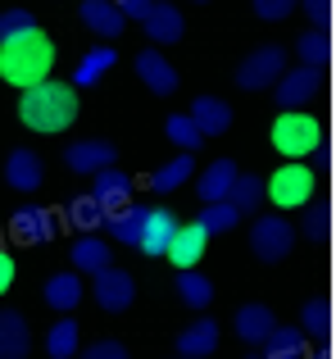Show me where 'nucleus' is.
<instances>
[{
	"instance_id": "39",
	"label": "nucleus",
	"mask_w": 336,
	"mask_h": 359,
	"mask_svg": "<svg viewBox=\"0 0 336 359\" xmlns=\"http://www.w3.org/2000/svg\"><path fill=\"white\" fill-rule=\"evenodd\" d=\"M82 359H132V355H127L123 341H91Z\"/></svg>"
},
{
	"instance_id": "28",
	"label": "nucleus",
	"mask_w": 336,
	"mask_h": 359,
	"mask_svg": "<svg viewBox=\"0 0 336 359\" xmlns=\"http://www.w3.org/2000/svg\"><path fill=\"white\" fill-rule=\"evenodd\" d=\"M73 269L96 278L100 269H109V245L100 237H78V241H73Z\"/></svg>"
},
{
	"instance_id": "12",
	"label": "nucleus",
	"mask_w": 336,
	"mask_h": 359,
	"mask_svg": "<svg viewBox=\"0 0 336 359\" xmlns=\"http://www.w3.org/2000/svg\"><path fill=\"white\" fill-rule=\"evenodd\" d=\"M132 69H136V78H141L146 87L155 91V96H173V91H177V69L164 60L160 50H155V46L136 55V60H132Z\"/></svg>"
},
{
	"instance_id": "21",
	"label": "nucleus",
	"mask_w": 336,
	"mask_h": 359,
	"mask_svg": "<svg viewBox=\"0 0 336 359\" xmlns=\"http://www.w3.org/2000/svg\"><path fill=\"white\" fill-rule=\"evenodd\" d=\"M214 351H218V323L214 318H200L177 337V355L182 359H209Z\"/></svg>"
},
{
	"instance_id": "25",
	"label": "nucleus",
	"mask_w": 336,
	"mask_h": 359,
	"mask_svg": "<svg viewBox=\"0 0 336 359\" xmlns=\"http://www.w3.org/2000/svg\"><path fill=\"white\" fill-rule=\"evenodd\" d=\"M41 296H46L50 309L69 314V309H78V300H82V278H78V273H55V278H46Z\"/></svg>"
},
{
	"instance_id": "26",
	"label": "nucleus",
	"mask_w": 336,
	"mask_h": 359,
	"mask_svg": "<svg viewBox=\"0 0 336 359\" xmlns=\"http://www.w3.org/2000/svg\"><path fill=\"white\" fill-rule=\"evenodd\" d=\"M259 359H304V332L300 327H273L264 337V355Z\"/></svg>"
},
{
	"instance_id": "17",
	"label": "nucleus",
	"mask_w": 336,
	"mask_h": 359,
	"mask_svg": "<svg viewBox=\"0 0 336 359\" xmlns=\"http://www.w3.org/2000/svg\"><path fill=\"white\" fill-rule=\"evenodd\" d=\"M141 27H146V36L155 41V50H160V46L182 41V32H186L182 9H177V5H150V18H146Z\"/></svg>"
},
{
	"instance_id": "16",
	"label": "nucleus",
	"mask_w": 336,
	"mask_h": 359,
	"mask_svg": "<svg viewBox=\"0 0 336 359\" xmlns=\"http://www.w3.org/2000/svg\"><path fill=\"white\" fill-rule=\"evenodd\" d=\"M173 232H177L173 210H150V214H146V232H141V241H136V250L150 255V259H160V255H168Z\"/></svg>"
},
{
	"instance_id": "13",
	"label": "nucleus",
	"mask_w": 336,
	"mask_h": 359,
	"mask_svg": "<svg viewBox=\"0 0 336 359\" xmlns=\"http://www.w3.org/2000/svg\"><path fill=\"white\" fill-rule=\"evenodd\" d=\"M186 118L195 123V132L200 137H223V132L232 128V105L218 96H195L191 109H186Z\"/></svg>"
},
{
	"instance_id": "38",
	"label": "nucleus",
	"mask_w": 336,
	"mask_h": 359,
	"mask_svg": "<svg viewBox=\"0 0 336 359\" xmlns=\"http://www.w3.org/2000/svg\"><path fill=\"white\" fill-rule=\"evenodd\" d=\"M23 32H36V18H32V9H5V14H0V46L18 41Z\"/></svg>"
},
{
	"instance_id": "14",
	"label": "nucleus",
	"mask_w": 336,
	"mask_h": 359,
	"mask_svg": "<svg viewBox=\"0 0 336 359\" xmlns=\"http://www.w3.org/2000/svg\"><path fill=\"white\" fill-rule=\"evenodd\" d=\"M91 201H96L105 214H114V210H123V205H132V177L118 173V168H105V173H96Z\"/></svg>"
},
{
	"instance_id": "8",
	"label": "nucleus",
	"mask_w": 336,
	"mask_h": 359,
	"mask_svg": "<svg viewBox=\"0 0 336 359\" xmlns=\"http://www.w3.org/2000/svg\"><path fill=\"white\" fill-rule=\"evenodd\" d=\"M318 91H323V73H318V69H286L282 78L273 82V100L282 105V114L309 105Z\"/></svg>"
},
{
	"instance_id": "22",
	"label": "nucleus",
	"mask_w": 336,
	"mask_h": 359,
	"mask_svg": "<svg viewBox=\"0 0 336 359\" xmlns=\"http://www.w3.org/2000/svg\"><path fill=\"white\" fill-rule=\"evenodd\" d=\"M146 205H123V210H114V214H105V228H109V237H114L118 245H136L141 241V232H146Z\"/></svg>"
},
{
	"instance_id": "11",
	"label": "nucleus",
	"mask_w": 336,
	"mask_h": 359,
	"mask_svg": "<svg viewBox=\"0 0 336 359\" xmlns=\"http://www.w3.org/2000/svg\"><path fill=\"white\" fill-rule=\"evenodd\" d=\"M204 245H209V237H204L200 223H177L173 241H168V259L177 264V273H186L204 259Z\"/></svg>"
},
{
	"instance_id": "43",
	"label": "nucleus",
	"mask_w": 336,
	"mask_h": 359,
	"mask_svg": "<svg viewBox=\"0 0 336 359\" xmlns=\"http://www.w3.org/2000/svg\"><path fill=\"white\" fill-rule=\"evenodd\" d=\"M14 287V255L9 250H0V296Z\"/></svg>"
},
{
	"instance_id": "45",
	"label": "nucleus",
	"mask_w": 336,
	"mask_h": 359,
	"mask_svg": "<svg viewBox=\"0 0 336 359\" xmlns=\"http://www.w3.org/2000/svg\"><path fill=\"white\" fill-rule=\"evenodd\" d=\"M304 359H332V351H314V355H304Z\"/></svg>"
},
{
	"instance_id": "15",
	"label": "nucleus",
	"mask_w": 336,
	"mask_h": 359,
	"mask_svg": "<svg viewBox=\"0 0 336 359\" xmlns=\"http://www.w3.org/2000/svg\"><path fill=\"white\" fill-rule=\"evenodd\" d=\"M32 351V327L18 309H0V359H27Z\"/></svg>"
},
{
	"instance_id": "19",
	"label": "nucleus",
	"mask_w": 336,
	"mask_h": 359,
	"mask_svg": "<svg viewBox=\"0 0 336 359\" xmlns=\"http://www.w3.org/2000/svg\"><path fill=\"white\" fill-rule=\"evenodd\" d=\"M232 182H237V164H232V159H214L200 173V182H195V196H200L204 205H218V201H227Z\"/></svg>"
},
{
	"instance_id": "4",
	"label": "nucleus",
	"mask_w": 336,
	"mask_h": 359,
	"mask_svg": "<svg viewBox=\"0 0 336 359\" xmlns=\"http://www.w3.org/2000/svg\"><path fill=\"white\" fill-rule=\"evenodd\" d=\"M314 168L309 164H282L277 173L264 177V196L277 205V210H304L314 201Z\"/></svg>"
},
{
	"instance_id": "10",
	"label": "nucleus",
	"mask_w": 336,
	"mask_h": 359,
	"mask_svg": "<svg viewBox=\"0 0 336 359\" xmlns=\"http://www.w3.org/2000/svg\"><path fill=\"white\" fill-rule=\"evenodd\" d=\"M64 164L82 177H96V173H105V168H114V146H109V141H96V137L73 141V146L64 150Z\"/></svg>"
},
{
	"instance_id": "33",
	"label": "nucleus",
	"mask_w": 336,
	"mask_h": 359,
	"mask_svg": "<svg viewBox=\"0 0 336 359\" xmlns=\"http://www.w3.org/2000/svg\"><path fill=\"white\" fill-rule=\"evenodd\" d=\"M64 219H69L73 228L82 232V237H91V232H96L100 223H105V210H100V205L91 201V196H73L69 210H64Z\"/></svg>"
},
{
	"instance_id": "40",
	"label": "nucleus",
	"mask_w": 336,
	"mask_h": 359,
	"mask_svg": "<svg viewBox=\"0 0 336 359\" xmlns=\"http://www.w3.org/2000/svg\"><path fill=\"white\" fill-rule=\"evenodd\" d=\"M291 0H255V14L259 18H268V23H277V18H286V14H291Z\"/></svg>"
},
{
	"instance_id": "32",
	"label": "nucleus",
	"mask_w": 336,
	"mask_h": 359,
	"mask_svg": "<svg viewBox=\"0 0 336 359\" xmlns=\"http://www.w3.org/2000/svg\"><path fill=\"white\" fill-rule=\"evenodd\" d=\"M78 341H82L78 323H73V318H59V323L46 332V355L50 359H73L78 355Z\"/></svg>"
},
{
	"instance_id": "29",
	"label": "nucleus",
	"mask_w": 336,
	"mask_h": 359,
	"mask_svg": "<svg viewBox=\"0 0 336 359\" xmlns=\"http://www.w3.org/2000/svg\"><path fill=\"white\" fill-rule=\"evenodd\" d=\"M295 55H300V69H328V60H332V41H328V32H300V41H295Z\"/></svg>"
},
{
	"instance_id": "7",
	"label": "nucleus",
	"mask_w": 336,
	"mask_h": 359,
	"mask_svg": "<svg viewBox=\"0 0 336 359\" xmlns=\"http://www.w3.org/2000/svg\"><path fill=\"white\" fill-rule=\"evenodd\" d=\"M91 296H96V305L105 309V314H123L127 305L136 300V278L127 269H100L96 278H91Z\"/></svg>"
},
{
	"instance_id": "46",
	"label": "nucleus",
	"mask_w": 336,
	"mask_h": 359,
	"mask_svg": "<svg viewBox=\"0 0 336 359\" xmlns=\"http://www.w3.org/2000/svg\"><path fill=\"white\" fill-rule=\"evenodd\" d=\"M246 359H259V355H246Z\"/></svg>"
},
{
	"instance_id": "9",
	"label": "nucleus",
	"mask_w": 336,
	"mask_h": 359,
	"mask_svg": "<svg viewBox=\"0 0 336 359\" xmlns=\"http://www.w3.org/2000/svg\"><path fill=\"white\" fill-rule=\"evenodd\" d=\"M9 232H14L18 245H46V241H55L59 223H55V214L46 205H18L9 214Z\"/></svg>"
},
{
	"instance_id": "24",
	"label": "nucleus",
	"mask_w": 336,
	"mask_h": 359,
	"mask_svg": "<svg viewBox=\"0 0 336 359\" xmlns=\"http://www.w3.org/2000/svg\"><path fill=\"white\" fill-rule=\"evenodd\" d=\"M118 64V55H114V46H96V50H87L78 60V69H73V82L69 87L78 91V87H96L100 78H105V69H114Z\"/></svg>"
},
{
	"instance_id": "37",
	"label": "nucleus",
	"mask_w": 336,
	"mask_h": 359,
	"mask_svg": "<svg viewBox=\"0 0 336 359\" xmlns=\"http://www.w3.org/2000/svg\"><path fill=\"white\" fill-rule=\"evenodd\" d=\"M328 232H332V205L309 201L304 205V241H328Z\"/></svg>"
},
{
	"instance_id": "27",
	"label": "nucleus",
	"mask_w": 336,
	"mask_h": 359,
	"mask_svg": "<svg viewBox=\"0 0 336 359\" xmlns=\"http://www.w3.org/2000/svg\"><path fill=\"white\" fill-rule=\"evenodd\" d=\"M227 205H232L237 214H255L259 205H264V177L237 173V182H232V191H227Z\"/></svg>"
},
{
	"instance_id": "2",
	"label": "nucleus",
	"mask_w": 336,
	"mask_h": 359,
	"mask_svg": "<svg viewBox=\"0 0 336 359\" xmlns=\"http://www.w3.org/2000/svg\"><path fill=\"white\" fill-rule=\"evenodd\" d=\"M55 69V46L50 36L36 27V32H23L18 41L0 46V78L9 82V87H41L46 78H50Z\"/></svg>"
},
{
	"instance_id": "23",
	"label": "nucleus",
	"mask_w": 336,
	"mask_h": 359,
	"mask_svg": "<svg viewBox=\"0 0 336 359\" xmlns=\"http://www.w3.org/2000/svg\"><path fill=\"white\" fill-rule=\"evenodd\" d=\"M78 14H82V23H87L91 32L100 36V41H114V36H123V14H118V5H109V0H87Z\"/></svg>"
},
{
	"instance_id": "31",
	"label": "nucleus",
	"mask_w": 336,
	"mask_h": 359,
	"mask_svg": "<svg viewBox=\"0 0 336 359\" xmlns=\"http://www.w3.org/2000/svg\"><path fill=\"white\" fill-rule=\"evenodd\" d=\"M177 296H182V305L204 309L214 300V282L204 278L200 269H186V273H177Z\"/></svg>"
},
{
	"instance_id": "34",
	"label": "nucleus",
	"mask_w": 336,
	"mask_h": 359,
	"mask_svg": "<svg viewBox=\"0 0 336 359\" xmlns=\"http://www.w3.org/2000/svg\"><path fill=\"white\" fill-rule=\"evenodd\" d=\"M300 332L304 337H318V341H328V337H332V305H328V300H309V305H304L300 309Z\"/></svg>"
},
{
	"instance_id": "5",
	"label": "nucleus",
	"mask_w": 336,
	"mask_h": 359,
	"mask_svg": "<svg viewBox=\"0 0 336 359\" xmlns=\"http://www.w3.org/2000/svg\"><path fill=\"white\" fill-rule=\"evenodd\" d=\"M282 73H286V50L282 46H259V50H250L246 60H241L237 87L241 91H268Z\"/></svg>"
},
{
	"instance_id": "18",
	"label": "nucleus",
	"mask_w": 336,
	"mask_h": 359,
	"mask_svg": "<svg viewBox=\"0 0 336 359\" xmlns=\"http://www.w3.org/2000/svg\"><path fill=\"white\" fill-rule=\"evenodd\" d=\"M41 177H46V168H41V155H36V150H14V155L5 159V182L14 187V191H36Z\"/></svg>"
},
{
	"instance_id": "35",
	"label": "nucleus",
	"mask_w": 336,
	"mask_h": 359,
	"mask_svg": "<svg viewBox=\"0 0 336 359\" xmlns=\"http://www.w3.org/2000/svg\"><path fill=\"white\" fill-rule=\"evenodd\" d=\"M164 137L173 141L182 155H191V150H200V146H204V137L195 132V123L186 118V114H173V118H168V123H164Z\"/></svg>"
},
{
	"instance_id": "6",
	"label": "nucleus",
	"mask_w": 336,
	"mask_h": 359,
	"mask_svg": "<svg viewBox=\"0 0 336 359\" xmlns=\"http://www.w3.org/2000/svg\"><path fill=\"white\" fill-rule=\"evenodd\" d=\"M291 245H295V228L286 219H277V214L255 219V228H250V250H255V259L277 264V259L291 255Z\"/></svg>"
},
{
	"instance_id": "3",
	"label": "nucleus",
	"mask_w": 336,
	"mask_h": 359,
	"mask_svg": "<svg viewBox=\"0 0 336 359\" xmlns=\"http://www.w3.org/2000/svg\"><path fill=\"white\" fill-rule=\"evenodd\" d=\"M273 146L291 164H304V155H314L323 146V123L314 114H304V109H291V114H282L273 123Z\"/></svg>"
},
{
	"instance_id": "30",
	"label": "nucleus",
	"mask_w": 336,
	"mask_h": 359,
	"mask_svg": "<svg viewBox=\"0 0 336 359\" xmlns=\"http://www.w3.org/2000/svg\"><path fill=\"white\" fill-rule=\"evenodd\" d=\"M191 173H195V159L191 155H177V159H168L164 168H155V173H150V191L168 196V191H177Z\"/></svg>"
},
{
	"instance_id": "1",
	"label": "nucleus",
	"mask_w": 336,
	"mask_h": 359,
	"mask_svg": "<svg viewBox=\"0 0 336 359\" xmlns=\"http://www.w3.org/2000/svg\"><path fill=\"white\" fill-rule=\"evenodd\" d=\"M18 118H23V128L41 132V137L64 132L73 118H78V91H73L69 82L46 78L41 87H27L23 91V100H18Z\"/></svg>"
},
{
	"instance_id": "36",
	"label": "nucleus",
	"mask_w": 336,
	"mask_h": 359,
	"mask_svg": "<svg viewBox=\"0 0 336 359\" xmlns=\"http://www.w3.org/2000/svg\"><path fill=\"white\" fill-rule=\"evenodd\" d=\"M195 223L204 228V237H218V232H232V228H237V223H241V214L232 210L227 201H218V205H204V214H200Z\"/></svg>"
},
{
	"instance_id": "44",
	"label": "nucleus",
	"mask_w": 336,
	"mask_h": 359,
	"mask_svg": "<svg viewBox=\"0 0 336 359\" xmlns=\"http://www.w3.org/2000/svg\"><path fill=\"white\" fill-rule=\"evenodd\" d=\"M314 164H318V168H332V150H328V141L314 150Z\"/></svg>"
},
{
	"instance_id": "41",
	"label": "nucleus",
	"mask_w": 336,
	"mask_h": 359,
	"mask_svg": "<svg viewBox=\"0 0 336 359\" xmlns=\"http://www.w3.org/2000/svg\"><path fill=\"white\" fill-rule=\"evenodd\" d=\"M150 5H155V0H123V5H118V14H123V23H127V18L146 23V18H150Z\"/></svg>"
},
{
	"instance_id": "42",
	"label": "nucleus",
	"mask_w": 336,
	"mask_h": 359,
	"mask_svg": "<svg viewBox=\"0 0 336 359\" xmlns=\"http://www.w3.org/2000/svg\"><path fill=\"white\" fill-rule=\"evenodd\" d=\"M304 14L318 23V32H328V18H332V5H328V0H309V5H304Z\"/></svg>"
},
{
	"instance_id": "20",
	"label": "nucleus",
	"mask_w": 336,
	"mask_h": 359,
	"mask_svg": "<svg viewBox=\"0 0 336 359\" xmlns=\"http://www.w3.org/2000/svg\"><path fill=\"white\" fill-rule=\"evenodd\" d=\"M232 323H237V337L246 346H264V337L277 327V318H273V309H268V305H241Z\"/></svg>"
}]
</instances>
